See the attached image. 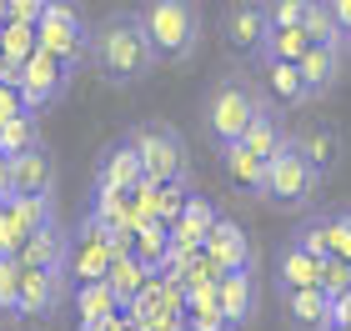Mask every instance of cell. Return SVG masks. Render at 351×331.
I'll use <instances>...</instances> for the list:
<instances>
[{
  "label": "cell",
  "instance_id": "cell-1",
  "mask_svg": "<svg viewBox=\"0 0 351 331\" xmlns=\"http://www.w3.org/2000/svg\"><path fill=\"white\" fill-rule=\"evenodd\" d=\"M90 66L101 71V81H106V86H136L141 75H151V71H156L151 36L141 30L136 15H110V21L95 30Z\"/></svg>",
  "mask_w": 351,
  "mask_h": 331
},
{
  "label": "cell",
  "instance_id": "cell-2",
  "mask_svg": "<svg viewBox=\"0 0 351 331\" xmlns=\"http://www.w3.org/2000/svg\"><path fill=\"white\" fill-rule=\"evenodd\" d=\"M261 110H266V101L251 90V81H241V75H221V81L206 90V106H201L206 136H211L216 146H241L246 131H251V121H256Z\"/></svg>",
  "mask_w": 351,
  "mask_h": 331
},
{
  "label": "cell",
  "instance_id": "cell-3",
  "mask_svg": "<svg viewBox=\"0 0 351 331\" xmlns=\"http://www.w3.org/2000/svg\"><path fill=\"white\" fill-rule=\"evenodd\" d=\"M141 30L151 36L156 60H191L201 45V10L186 0H151L136 10Z\"/></svg>",
  "mask_w": 351,
  "mask_h": 331
},
{
  "label": "cell",
  "instance_id": "cell-4",
  "mask_svg": "<svg viewBox=\"0 0 351 331\" xmlns=\"http://www.w3.org/2000/svg\"><path fill=\"white\" fill-rule=\"evenodd\" d=\"M316 191H322V171H316L306 156H301V146L286 136V146L266 161L261 196L271 201V206H281V211H301V206H311V201H316Z\"/></svg>",
  "mask_w": 351,
  "mask_h": 331
},
{
  "label": "cell",
  "instance_id": "cell-5",
  "mask_svg": "<svg viewBox=\"0 0 351 331\" xmlns=\"http://www.w3.org/2000/svg\"><path fill=\"white\" fill-rule=\"evenodd\" d=\"M131 146L141 151V161H146V181L156 186H176L191 176V156H186V140L176 125L166 121H146L131 131Z\"/></svg>",
  "mask_w": 351,
  "mask_h": 331
},
{
  "label": "cell",
  "instance_id": "cell-6",
  "mask_svg": "<svg viewBox=\"0 0 351 331\" xmlns=\"http://www.w3.org/2000/svg\"><path fill=\"white\" fill-rule=\"evenodd\" d=\"M90 25L75 5H60V0H45V21H40V51L56 56L66 71H75L81 60H90Z\"/></svg>",
  "mask_w": 351,
  "mask_h": 331
},
{
  "label": "cell",
  "instance_id": "cell-7",
  "mask_svg": "<svg viewBox=\"0 0 351 331\" xmlns=\"http://www.w3.org/2000/svg\"><path fill=\"white\" fill-rule=\"evenodd\" d=\"M110 266H116V256L106 246V231L86 216L81 231L71 236V266L66 271L75 276V286H95V281H110Z\"/></svg>",
  "mask_w": 351,
  "mask_h": 331
},
{
  "label": "cell",
  "instance_id": "cell-8",
  "mask_svg": "<svg viewBox=\"0 0 351 331\" xmlns=\"http://www.w3.org/2000/svg\"><path fill=\"white\" fill-rule=\"evenodd\" d=\"M66 86H71V71L60 66L56 56L36 51V56L25 60V86H21V96H25V110H30V116L45 110V106H56L60 96H66Z\"/></svg>",
  "mask_w": 351,
  "mask_h": 331
},
{
  "label": "cell",
  "instance_id": "cell-9",
  "mask_svg": "<svg viewBox=\"0 0 351 331\" xmlns=\"http://www.w3.org/2000/svg\"><path fill=\"white\" fill-rule=\"evenodd\" d=\"M95 186H101V191H121V196H136L141 186H146V161H141V151L131 146V136L116 140V146H106Z\"/></svg>",
  "mask_w": 351,
  "mask_h": 331
},
{
  "label": "cell",
  "instance_id": "cell-10",
  "mask_svg": "<svg viewBox=\"0 0 351 331\" xmlns=\"http://www.w3.org/2000/svg\"><path fill=\"white\" fill-rule=\"evenodd\" d=\"M266 36H271V10L246 0V5L226 10V45L241 56H266Z\"/></svg>",
  "mask_w": 351,
  "mask_h": 331
},
{
  "label": "cell",
  "instance_id": "cell-11",
  "mask_svg": "<svg viewBox=\"0 0 351 331\" xmlns=\"http://www.w3.org/2000/svg\"><path fill=\"white\" fill-rule=\"evenodd\" d=\"M206 256H211L221 271H251V236H246V226L241 221H231V216H221L216 221V231H211V241H206Z\"/></svg>",
  "mask_w": 351,
  "mask_h": 331
},
{
  "label": "cell",
  "instance_id": "cell-12",
  "mask_svg": "<svg viewBox=\"0 0 351 331\" xmlns=\"http://www.w3.org/2000/svg\"><path fill=\"white\" fill-rule=\"evenodd\" d=\"M66 276H71V271H25V286H21V306H15V317H25V321L51 317V311L66 302Z\"/></svg>",
  "mask_w": 351,
  "mask_h": 331
},
{
  "label": "cell",
  "instance_id": "cell-13",
  "mask_svg": "<svg viewBox=\"0 0 351 331\" xmlns=\"http://www.w3.org/2000/svg\"><path fill=\"white\" fill-rule=\"evenodd\" d=\"M21 266H25V271H66V266H71V236H66V226H45L40 236H30L25 251H21Z\"/></svg>",
  "mask_w": 351,
  "mask_h": 331
},
{
  "label": "cell",
  "instance_id": "cell-14",
  "mask_svg": "<svg viewBox=\"0 0 351 331\" xmlns=\"http://www.w3.org/2000/svg\"><path fill=\"white\" fill-rule=\"evenodd\" d=\"M322 271H326V261L306 256L296 241H286L276 251V281H281V291H316V286H322Z\"/></svg>",
  "mask_w": 351,
  "mask_h": 331
},
{
  "label": "cell",
  "instance_id": "cell-15",
  "mask_svg": "<svg viewBox=\"0 0 351 331\" xmlns=\"http://www.w3.org/2000/svg\"><path fill=\"white\" fill-rule=\"evenodd\" d=\"M281 311L296 331H331V296L316 291H281Z\"/></svg>",
  "mask_w": 351,
  "mask_h": 331
},
{
  "label": "cell",
  "instance_id": "cell-16",
  "mask_svg": "<svg viewBox=\"0 0 351 331\" xmlns=\"http://www.w3.org/2000/svg\"><path fill=\"white\" fill-rule=\"evenodd\" d=\"M10 166H15V196H51L56 191V156L45 146L15 156Z\"/></svg>",
  "mask_w": 351,
  "mask_h": 331
},
{
  "label": "cell",
  "instance_id": "cell-17",
  "mask_svg": "<svg viewBox=\"0 0 351 331\" xmlns=\"http://www.w3.org/2000/svg\"><path fill=\"white\" fill-rule=\"evenodd\" d=\"M291 140L301 146V156H306V161L322 171V176H331V171L341 166V131H337V125L316 121V125H306V131H296Z\"/></svg>",
  "mask_w": 351,
  "mask_h": 331
},
{
  "label": "cell",
  "instance_id": "cell-18",
  "mask_svg": "<svg viewBox=\"0 0 351 331\" xmlns=\"http://www.w3.org/2000/svg\"><path fill=\"white\" fill-rule=\"evenodd\" d=\"M71 302H75V317H81V326H106V321H121V317H125L121 296L110 291L106 281H95V286H75Z\"/></svg>",
  "mask_w": 351,
  "mask_h": 331
},
{
  "label": "cell",
  "instance_id": "cell-19",
  "mask_svg": "<svg viewBox=\"0 0 351 331\" xmlns=\"http://www.w3.org/2000/svg\"><path fill=\"white\" fill-rule=\"evenodd\" d=\"M221 317L231 326H246L256 317V271H231L221 281Z\"/></svg>",
  "mask_w": 351,
  "mask_h": 331
},
{
  "label": "cell",
  "instance_id": "cell-20",
  "mask_svg": "<svg viewBox=\"0 0 351 331\" xmlns=\"http://www.w3.org/2000/svg\"><path fill=\"white\" fill-rule=\"evenodd\" d=\"M221 171H226L231 186L261 196V186H266V161H261V156H251L246 146H221Z\"/></svg>",
  "mask_w": 351,
  "mask_h": 331
},
{
  "label": "cell",
  "instance_id": "cell-21",
  "mask_svg": "<svg viewBox=\"0 0 351 331\" xmlns=\"http://www.w3.org/2000/svg\"><path fill=\"white\" fill-rule=\"evenodd\" d=\"M301 75H306L311 101L326 96V90L337 86V75H341V51H331V45H311V56L301 60Z\"/></svg>",
  "mask_w": 351,
  "mask_h": 331
},
{
  "label": "cell",
  "instance_id": "cell-22",
  "mask_svg": "<svg viewBox=\"0 0 351 331\" xmlns=\"http://www.w3.org/2000/svg\"><path fill=\"white\" fill-rule=\"evenodd\" d=\"M266 90H271V101H281V106H306L311 101L301 66H281V60H266Z\"/></svg>",
  "mask_w": 351,
  "mask_h": 331
},
{
  "label": "cell",
  "instance_id": "cell-23",
  "mask_svg": "<svg viewBox=\"0 0 351 331\" xmlns=\"http://www.w3.org/2000/svg\"><path fill=\"white\" fill-rule=\"evenodd\" d=\"M131 256L146 266L151 276H161L166 266H171V226H161V221H156V226H146V231L136 236V251H131Z\"/></svg>",
  "mask_w": 351,
  "mask_h": 331
},
{
  "label": "cell",
  "instance_id": "cell-24",
  "mask_svg": "<svg viewBox=\"0 0 351 331\" xmlns=\"http://www.w3.org/2000/svg\"><path fill=\"white\" fill-rule=\"evenodd\" d=\"M106 286L121 296V306H131L136 296L151 286V271H146V266H141L136 256H116V266H110V281H106Z\"/></svg>",
  "mask_w": 351,
  "mask_h": 331
},
{
  "label": "cell",
  "instance_id": "cell-25",
  "mask_svg": "<svg viewBox=\"0 0 351 331\" xmlns=\"http://www.w3.org/2000/svg\"><path fill=\"white\" fill-rule=\"evenodd\" d=\"M36 51H40V30H36V25H21V21H5V25H0V56H5L10 66H25Z\"/></svg>",
  "mask_w": 351,
  "mask_h": 331
},
{
  "label": "cell",
  "instance_id": "cell-26",
  "mask_svg": "<svg viewBox=\"0 0 351 331\" xmlns=\"http://www.w3.org/2000/svg\"><path fill=\"white\" fill-rule=\"evenodd\" d=\"M291 241L306 251V256H316V261H331V211H322V216H306L301 226L291 231Z\"/></svg>",
  "mask_w": 351,
  "mask_h": 331
},
{
  "label": "cell",
  "instance_id": "cell-27",
  "mask_svg": "<svg viewBox=\"0 0 351 331\" xmlns=\"http://www.w3.org/2000/svg\"><path fill=\"white\" fill-rule=\"evenodd\" d=\"M10 211H15V221H21L30 236H40L45 226H60L56 221V196H15Z\"/></svg>",
  "mask_w": 351,
  "mask_h": 331
},
{
  "label": "cell",
  "instance_id": "cell-28",
  "mask_svg": "<svg viewBox=\"0 0 351 331\" xmlns=\"http://www.w3.org/2000/svg\"><path fill=\"white\" fill-rule=\"evenodd\" d=\"M241 146H246L251 156H261V161H271V156H276V151L286 146V136H281V125H276V121H271V101H266V110H261V116H256V121H251V131H246V140H241Z\"/></svg>",
  "mask_w": 351,
  "mask_h": 331
},
{
  "label": "cell",
  "instance_id": "cell-29",
  "mask_svg": "<svg viewBox=\"0 0 351 331\" xmlns=\"http://www.w3.org/2000/svg\"><path fill=\"white\" fill-rule=\"evenodd\" d=\"M306 36L316 45H331V51H341V45H346L337 15H331V0H311V5H306Z\"/></svg>",
  "mask_w": 351,
  "mask_h": 331
},
{
  "label": "cell",
  "instance_id": "cell-30",
  "mask_svg": "<svg viewBox=\"0 0 351 331\" xmlns=\"http://www.w3.org/2000/svg\"><path fill=\"white\" fill-rule=\"evenodd\" d=\"M36 146H40L36 116H21V121L0 125V156H5V161H15V156H25V151H36Z\"/></svg>",
  "mask_w": 351,
  "mask_h": 331
},
{
  "label": "cell",
  "instance_id": "cell-31",
  "mask_svg": "<svg viewBox=\"0 0 351 331\" xmlns=\"http://www.w3.org/2000/svg\"><path fill=\"white\" fill-rule=\"evenodd\" d=\"M25 241H30V231L21 226V221H15L10 206H0V261H21Z\"/></svg>",
  "mask_w": 351,
  "mask_h": 331
},
{
  "label": "cell",
  "instance_id": "cell-32",
  "mask_svg": "<svg viewBox=\"0 0 351 331\" xmlns=\"http://www.w3.org/2000/svg\"><path fill=\"white\" fill-rule=\"evenodd\" d=\"M21 286H25V266L21 261H0V311H10V317H15V306H21Z\"/></svg>",
  "mask_w": 351,
  "mask_h": 331
},
{
  "label": "cell",
  "instance_id": "cell-33",
  "mask_svg": "<svg viewBox=\"0 0 351 331\" xmlns=\"http://www.w3.org/2000/svg\"><path fill=\"white\" fill-rule=\"evenodd\" d=\"M191 196H196V191H191V181L161 186V206H156V211H161L166 226H176V221H181V211H186V201H191Z\"/></svg>",
  "mask_w": 351,
  "mask_h": 331
},
{
  "label": "cell",
  "instance_id": "cell-34",
  "mask_svg": "<svg viewBox=\"0 0 351 331\" xmlns=\"http://www.w3.org/2000/svg\"><path fill=\"white\" fill-rule=\"evenodd\" d=\"M306 5L311 0H276L271 10V30H291V25H306Z\"/></svg>",
  "mask_w": 351,
  "mask_h": 331
},
{
  "label": "cell",
  "instance_id": "cell-35",
  "mask_svg": "<svg viewBox=\"0 0 351 331\" xmlns=\"http://www.w3.org/2000/svg\"><path fill=\"white\" fill-rule=\"evenodd\" d=\"M331 261L351 266V211H331Z\"/></svg>",
  "mask_w": 351,
  "mask_h": 331
},
{
  "label": "cell",
  "instance_id": "cell-36",
  "mask_svg": "<svg viewBox=\"0 0 351 331\" xmlns=\"http://www.w3.org/2000/svg\"><path fill=\"white\" fill-rule=\"evenodd\" d=\"M322 291L331 296V302H341V296L351 291V266H346V261H326V271H322Z\"/></svg>",
  "mask_w": 351,
  "mask_h": 331
},
{
  "label": "cell",
  "instance_id": "cell-37",
  "mask_svg": "<svg viewBox=\"0 0 351 331\" xmlns=\"http://www.w3.org/2000/svg\"><path fill=\"white\" fill-rule=\"evenodd\" d=\"M21 116H30L25 96H21V90H10V86H0V125H10V121H21Z\"/></svg>",
  "mask_w": 351,
  "mask_h": 331
},
{
  "label": "cell",
  "instance_id": "cell-38",
  "mask_svg": "<svg viewBox=\"0 0 351 331\" xmlns=\"http://www.w3.org/2000/svg\"><path fill=\"white\" fill-rule=\"evenodd\" d=\"M191 331H236L221 311H201V317H191Z\"/></svg>",
  "mask_w": 351,
  "mask_h": 331
},
{
  "label": "cell",
  "instance_id": "cell-39",
  "mask_svg": "<svg viewBox=\"0 0 351 331\" xmlns=\"http://www.w3.org/2000/svg\"><path fill=\"white\" fill-rule=\"evenodd\" d=\"M10 201H15V166L0 156V206H10Z\"/></svg>",
  "mask_w": 351,
  "mask_h": 331
},
{
  "label": "cell",
  "instance_id": "cell-40",
  "mask_svg": "<svg viewBox=\"0 0 351 331\" xmlns=\"http://www.w3.org/2000/svg\"><path fill=\"white\" fill-rule=\"evenodd\" d=\"M331 15H337V25H341V36L351 40V0H331Z\"/></svg>",
  "mask_w": 351,
  "mask_h": 331
},
{
  "label": "cell",
  "instance_id": "cell-41",
  "mask_svg": "<svg viewBox=\"0 0 351 331\" xmlns=\"http://www.w3.org/2000/svg\"><path fill=\"white\" fill-rule=\"evenodd\" d=\"M81 331H131V326H125V317H121V321H106V326H81Z\"/></svg>",
  "mask_w": 351,
  "mask_h": 331
},
{
  "label": "cell",
  "instance_id": "cell-42",
  "mask_svg": "<svg viewBox=\"0 0 351 331\" xmlns=\"http://www.w3.org/2000/svg\"><path fill=\"white\" fill-rule=\"evenodd\" d=\"M331 331H341V326H331Z\"/></svg>",
  "mask_w": 351,
  "mask_h": 331
}]
</instances>
